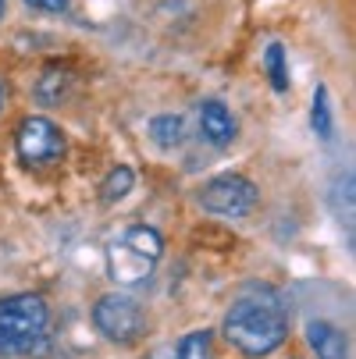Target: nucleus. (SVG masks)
Returning <instances> with one entry per match:
<instances>
[{"instance_id":"3","label":"nucleus","mask_w":356,"mask_h":359,"mask_svg":"<svg viewBox=\"0 0 356 359\" xmlns=\"http://www.w3.org/2000/svg\"><path fill=\"white\" fill-rule=\"evenodd\" d=\"M93 324L96 331L104 334L107 341L114 345H128L143 334V310L132 295H121V292H111V295H100L96 306H93Z\"/></svg>"},{"instance_id":"5","label":"nucleus","mask_w":356,"mask_h":359,"mask_svg":"<svg viewBox=\"0 0 356 359\" xmlns=\"http://www.w3.org/2000/svg\"><path fill=\"white\" fill-rule=\"evenodd\" d=\"M15 142H18V157L32 168L58 164L65 157V132L50 118H25L18 125Z\"/></svg>"},{"instance_id":"4","label":"nucleus","mask_w":356,"mask_h":359,"mask_svg":"<svg viewBox=\"0 0 356 359\" xmlns=\"http://www.w3.org/2000/svg\"><path fill=\"white\" fill-rule=\"evenodd\" d=\"M199 207L207 214H218V217H246L253 207H257V185H253L246 175H218L203 185L199 192Z\"/></svg>"},{"instance_id":"18","label":"nucleus","mask_w":356,"mask_h":359,"mask_svg":"<svg viewBox=\"0 0 356 359\" xmlns=\"http://www.w3.org/2000/svg\"><path fill=\"white\" fill-rule=\"evenodd\" d=\"M0 107H4V89H0Z\"/></svg>"},{"instance_id":"15","label":"nucleus","mask_w":356,"mask_h":359,"mask_svg":"<svg viewBox=\"0 0 356 359\" xmlns=\"http://www.w3.org/2000/svg\"><path fill=\"white\" fill-rule=\"evenodd\" d=\"M178 359H214V338L211 331H192L178 341Z\"/></svg>"},{"instance_id":"11","label":"nucleus","mask_w":356,"mask_h":359,"mask_svg":"<svg viewBox=\"0 0 356 359\" xmlns=\"http://www.w3.org/2000/svg\"><path fill=\"white\" fill-rule=\"evenodd\" d=\"M264 68H268V79H271L275 93H285L289 89V61H285V46L282 43H268Z\"/></svg>"},{"instance_id":"16","label":"nucleus","mask_w":356,"mask_h":359,"mask_svg":"<svg viewBox=\"0 0 356 359\" xmlns=\"http://www.w3.org/2000/svg\"><path fill=\"white\" fill-rule=\"evenodd\" d=\"M29 8H36V11H50V15H58V11H65L68 8V0H25Z\"/></svg>"},{"instance_id":"7","label":"nucleus","mask_w":356,"mask_h":359,"mask_svg":"<svg viewBox=\"0 0 356 359\" xmlns=\"http://www.w3.org/2000/svg\"><path fill=\"white\" fill-rule=\"evenodd\" d=\"M307 341L317 352V359H345V352H349L345 331L328 324V320H310L307 324Z\"/></svg>"},{"instance_id":"8","label":"nucleus","mask_w":356,"mask_h":359,"mask_svg":"<svg viewBox=\"0 0 356 359\" xmlns=\"http://www.w3.org/2000/svg\"><path fill=\"white\" fill-rule=\"evenodd\" d=\"M107 260H111V278L121 281V285H136L143 278H150V260H143L139 252H132L125 242H114L111 252H107Z\"/></svg>"},{"instance_id":"12","label":"nucleus","mask_w":356,"mask_h":359,"mask_svg":"<svg viewBox=\"0 0 356 359\" xmlns=\"http://www.w3.org/2000/svg\"><path fill=\"white\" fill-rule=\"evenodd\" d=\"M132 185H136V175H132V168H114L107 178H104V185H100V199L104 203H118V199H125L128 192H132Z\"/></svg>"},{"instance_id":"17","label":"nucleus","mask_w":356,"mask_h":359,"mask_svg":"<svg viewBox=\"0 0 356 359\" xmlns=\"http://www.w3.org/2000/svg\"><path fill=\"white\" fill-rule=\"evenodd\" d=\"M4 8H8V0H0V18H4Z\"/></svg>"},{"instance_id":"2","label":"nucleus","mask_w":356,"mask_h":359,"mask_svg":"<svg viewBox=\"0 0 356 359\" xmlns=\"http://www.w3.org/2000/svg\"><path fill=\"white\" fill-rule=\"evenodd\" d=\"M50 310L39 295L0 299V355H43L50 348Z\"/></svg>"},{"instance_id":"10","label":"nucleus","mask_w":356,"mask_h":359,"mask_svg":"<svg viewBox=\"0 0 356 359\" xmlns=\"http://www.w3.org/2000/svg\"><path fill=\"white\" fill-rule=\"evenodd\" d=\"M150 139H154L161 149H175L185 139V121L178 114H157L150 121Z\"/></svg>"},{"instance_id":"9","label":"nucleus","mask_w":356,"mask_h":359,"mask_svg":"<svg viewBox=\"0 0 356 359\" xmlns=\"http://www.w3.org/2000/svg\"><path fill=\"white\" fill-rule=\"evenodd\" d=\"M121 242H125L132 252H139L143 260H150V264H157V260H161V252H164V238H161V231L146 228V224L128 228V231L121 235Z\"/></svg>"},{"instance_id":"13","label":"nucleus","mask_w":356,"mask_h":359,"mask_svg":"<svg viewBox=\"0 0 356 359\" xmlns=\"http://www.w3.org/2000/svg\"><path fill=\"white\" fill-rule=\"evenodd\" d=\"M68 82H72V75L68 72H54V68H50L43 79H39V86H36V100H39V104H58V100L68 93Z\"/></svg>"},{"instance_id":"14","label":"nucleus","mask_w":356,"mask_h":359,"mask_svg":"<svg viewBox=\"0 0 356 359\" xmlns=\"http://www.w3.org/2000/svg\"><path fill=\"white\" fill-rule=\"evenodd\" d=\"M310 125H314V132H317L321 139H331V132H335V118H331V104H328V89H324V86H317V93H314Z\"/></svg>"},{"instance_id":"1","label":"nucleus","mask_w":356,"mask_h":359,"mask_svg":"<svg viewBox=\"0 0 356 359\" xmlns=\"http://www.w3.org/2000/svg\"><path fill=\"white\" fill-rule=\"evenodd\" d=\"M225 341L242 352V355H268L275 352L285 338H289V313L285 302L271 292V288H253L246 295H239L221 324Z\"/></svg>"},{"instance_id":"6","label":"nucleus","mask_w":356,"mask_h":359,"mask_svg":"<svg viewBox=\"0 0 356 359\" xmlns=\"http://www.w3.org/2000/svg\"><path fill=\"white\" fill-rule=\"evenodd\" d=\"M199 132L207 142L214 146H228L235 139V118L225 104H218V100H203L199 104Z\"/></svg>"}]
</instances>
